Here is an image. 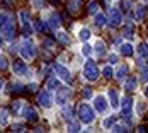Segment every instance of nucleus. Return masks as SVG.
Listing matches in <instances>:
<instances>
[{"instance_id":"f257e3e1","label":"nucleus","mask_w":148,"mask_h":133,"mask_svg":"<svg viewBox=\"0 0 148 133\" xmlns=\"http://www.w3.org/2000/svg\"><path fill=\"white\" fill-rule=\"evenodd\" d=\"M19 51H21V55H22L26 60H32V58H34V55H36L34 46H32V43H31L29 39H24V43L21 44Z\"/></svg>"},{"instance_id":"f03ea898","label":"nucleus","mask_w":148,"mask_h":133,"mask_svg":"<svg viewBox=\"0 0 148 133\" xmlns=\"http://www.w3.org/2000/svg\"><path fill=\"white\" fill-rule=\"evenodd\" d=\"M12 70H14L15 75H21V77H27V74H29L27 65H26L24 61H19V60L12 63Z\"/></svg>"},{"instance_id":"7ed1b4c3","label":"nucleus","mask_w":148,"mask_h":133,"mask_svg":"<svg viewBox=\"0 0 148 133\" xmlns=\"http://www.w3.org/2000/svg\"><path fill=\"white\" fill-rule=\"evenodd\" d=\"M0 31H2V36H3L5 39H9V41H10V39L14 38V34H15L14 22H12V21H9L5 26H2V28H0Z\"/></svg>"},{"instance_id":"20e7f679","label":"nucleus","mask_w":148,"mask_h":133,"mask_svg":"<svg viewBox=\"0 0 148 133\" xmlns=\"http://www.w3.org/2000/svg\"><path fill=\"white\" fill-rule=\"evenodd\" d=\"M22 114H24V118L29 119V121H36L38 119V113L31 108V106H24V109H22Z\"/></svg>"},{"instance_id":"39448f33","label":"nucleus","mask_w":148,"mask_h":133,"mask_svg":"<svg viewBox=\"0 0 148 133\" xmlns=\"http://www.w3.org/2000/svg\"><path fill=\"white\" fill-rule=\"evenodd\" d=\"M39 104L41 106H45V108H48L49 104H51V96H49V92H41L39 94Z\"/></svg>"},{"instance_id":"423d86ee","label":"nucleus","mask_w":148,"mask_h":133,"mask_svg":"<svg viewBox=\"0 0 148 133\" xmlns=\"http://www.w3.org/2000/svg\"><path fill=\"white\" fill-rule=\"evenodd\" d=\"M19 15H21V22H22V26H29V21H31V17H29V12L27 10H21L19 12Z\"/></svg>"},{"instance_id":"0eeeda50","label":"nucleus","mask_w":148,"mask_h":133,"mask_svg":"<svg viewBox=\"0 0 148 133\" xmlns=\"http://www.w3.org/2000/svg\"><path fill=\"white\" fill-rule=\"evenodd\" d=\"M95 74H97V72H95L94 65L89 63V65H87V75H89V79H95Z\"/></svg>"},{"instance_id":"6e6552de","label":"nucleus","mask_w":148,"mask_h":133,"mask_svg":"<svg viewBox=\"0 0 148 133\" xmlns=\"http://www.w3.org/2000/svg\"><path fill=\"white\" fill-rule=\"evenodd\" d=\"M82 119H85V121H90L92 119V114H90V111L87 108H82Z\"/></svg>"},{"instance_id":"1a4fd4ad","label":"nucleus","mask_w":148,"mask_h":133,"mask_svg":"<svg viewBox=\"0 0 148 133\" xmlns=\"http://www.w3.org/2000/svg\"><path fill=\"white\" fill-rule=\"evenodd\" d=\"M56 72H58V74L61 75L63 79H65V80H68V79H70V75H68V72H66V70H65L63 67H56Z\"/></svg>"},{"instance_id":"9d476101","label":"nucleus","mask_w":148,"mask_h":133,"mask_svg":"<svg viewBox=\"0 0 148 133\" xmlns=\"http://www.w3.org/2000/svg\"><path fill=\"white\" fill-rule=\"evenodd\" d=\"M7 67H9V63H7V57L0 55V70H5Z\"/></svg>"},{"instance_id":"9b49d317","label":"nucleus","mask_w":148,"mask_h":133,"mask_svg":"<svg viewBox=\"0 0 148 133\" xmlns=\"http://www.w3.org/2000/svg\"><path fill=\"white\" fill-rule=\"evenodd\" d=\"M21 106H22V101H14L12 103V111L14 113H19L21 111Z\"/></svg>"},{"instance_id":"f8f14e48","label":"nucleus","mask_w":148,"mask_h":133,"mask_svg":"<svg viewBox=\"0 0 148 133\" xmlns=\"http://www.w3.org/2000/svg\"><path fill=\"white\" fill-rule=\"evenodd\" d=\"M7 22H9V15H7V14H0V28H2V26H5Z\"/></svg>"},{"instance_id":"ddd939ff","label":"nucleus","mask_w":148,"mask_h":133,"mask_svg":"<svg viewBox=\"0 0 148 133\" xmlns=\"http://www.w3.org/2000/svg\"><path fill=\"white\" fill-rule=\"evenodd\" d=\"M31 2H32V5H34L36 9H43V7H45V2H43V0H31Z\"/></svg>"},{"instance_id":"4468645a","label":"nucleus","mask_w":148,"mask_h":133,"mask_svg":"<svg viewBox=\"0 0 148 133\" xmlns=\"http://www.w3.org/2000/svg\"><path fill=\"white\" fill-rule=\"evenodd\" d=\"M5 123H7V113L0 111V125H5Z\"/></svg>"},{"instance_id":"2eb2a0df","label":"nucleus","mask_w":148,"mask_h":133,"mask_svg":"<svg viewBox=\"0 0 148 133\" xmlns=\"http://www.w3.org/2000/svg\"><path fill=\"white\" fill-rule=\"evenodd\" d=\"M10 87H12L14 92H22V84H19V82H17V84H12Z\"/></svg>"},{"instance_id":"dca6fc26","label":"nucleus","mask_w":148,"mask_h":133,"mask_svg":"<svg viewBox=\"0 0 148 133\" xmlns=\"http://www.w3.org/2000/svg\"><path fill=\"white\" fill-rule=\"evenodd\" d=\"M51 26H53V28H55V26H60V22H58V17H55V15L51 17Z\"/></svg>"},{"instance_id":"f3484780","label":"nucleus","mask_w":148,"mask_h":133,"mask_svg":"<svg viewBox=\"0 0 148 133\" xmlns=\"http://www.w3.org/2000/svg\"><path fill=\"white\" fill-rule=\"evenodd\" d=\"M55 85H58V82H56L55 79H49V82H48V87H55Z\"/></svg>"},{"instance_id":"a211bd4d","label":"nucleus","mask_w":148,"mask_h":133,"mask_svg":"<svg viewBox=\"0 0 148 133\" xmlns=\"http://www.w3.org/2000/svg\"><path fill=\"white\" fill-rule=\"evenodd\" d=\"M14 132H24V126L22 125H14Z\"/></svg>"},{"instance_id":"6ab92c4d","label":"nucleus","mask_w":148,"mask_h":133,"mask_svg":"<svg viewBox=\"0 0 148 133\" xmlns=\"http://www.w3.org/2000/svg\"><path fill=\"white\" fill-rule=\"evenodd\" d=\"M36 29L43 31V29H45V24H43V22H36Z\"/></svg>"},{"instance_id":"aec40b11","label":"nucleus","mask_w":148,"mask_h":133,"mask_svg":"<svg viewBox=\"0 0 148 133\" xmlns=\"http://www.w3.org/2000/svg\"><path fill=\"white\" fill-rule=\"evenodd\" d=\"M58 38L61 39V41H63V43H66V41H68V39H66V36H65L63 32H60V34H58Z\"/></svg>"},{"instance_id":"412c9836","label":"nucleus","mask_w":148,"mask_h":133,"mask_svg":"<svg viewBox=\"0 0 148 133\" xmlns=\"http://www.w3.org/2000/svg\"><path fill=\"white\" fill-rule=\"evenodd\" d=\"M2 89H3V80L0 79V90H2Z\"/></svg>"},{"instance_id":"4be33fe9","label":"nucleus","mask_w":148,"mask_h":133,"mask_svg":"<svg viewBox=\"0 0 148 133\" xmlns=\"http://www.w3.org/2000/svg\"><path fill=\"white\" fill-rule=\"evenodd\" d=\"M5 2H7V3H10V2H12V0H5Z\"/></svg>"},{"instance_id":"5701e85b","label":"nucleus","mask_w":148,"mask_h":133,"mask_svg":"<svg viewBox=\"0 0 148 133\" xmlns=\"http://www.w3.org/2000/svg\"><path fill=\"white\" fill-rule=\"evenodd\" d=\"M0 46H2V41H0Z\"/></svg>"}]
</instances>
